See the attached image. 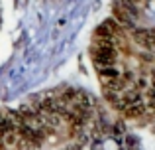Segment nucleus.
<instances>
[{"instance_id":"1","label":"nucleus","mask_w":155,"mask_h":150,"mask_svg":"<svg viewBox=\"0 0 155 150\" xmlns=\"http://www.w3.org/2000/svg\"><path fill=\"white\" fill-rule=\"evenodd\" d=\"M91 54H92V61H94V65L98 67V69L116 65L118 51H116V47H114V42H110V40L96 38L94 46L91 47Z\"/></svg>"},{"instance_id":"2","label":"nucleus","mask_w":155,"mask_h":150,"mask_svg":"<svg viewBox=\"0 0 155 150\" xmlns=\"http://www.w3.org/2000/svg\"><path fill=\"white\" fill-rule=\"evenodd\" d=\"M134 40H136V44H140V46L145 47L147 51H155V32H151V30H136L134 32Z\"/></svg>"},{"instance_id":"3","label":"nucleus","mask_w":155,"mask_h":150,"mask_svg":"<svg viewBox=\"0 0 155 150\" xmlns=\"http://www.w3.org/2000/svg\"><path fill=\"white\" fill-rule=\"evenodd\" d=\"M124 111H126L128 117H141L145 113V105L141 103V101H136V103H130Z\"/></svg>"}]
</instances>
